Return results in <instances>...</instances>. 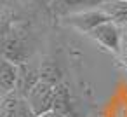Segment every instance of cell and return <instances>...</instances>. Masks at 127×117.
<instances>
[{
	"mask_svg": "<svg viewBox=\"0 0 127 117\" xmlns=\"http://www.w3.org/2000/svg\"><path fill=\"white\" fill-rule=\"evenodd\" d=\"M38 72H40V80L42 82H47L51 86H58V84L63 82V73H61L59 66L56 63H52V61L42 63Z\"/></svg>",
	"mask_w": 127,
	"mask_h": 117,
	"instance_id": "obj_10",
	"label": "cell"
},
{
	"mask_svg": "<svg viewBox=\"0 0 127 117\" xmlns=\"http://www.w3.org/2000/svg\"><path fill=\"white\" fill-rule=\"evenodd\" d=\"M106 0H52L51 5L58 14H71V9L77 7H99Z\"/></svg>",
	"mask_w": 127,
	"mask_h": 117,
	"instance_id": "obj_9",
	"label": "cell"
},
{
	"mask_svg": "<svg viewBox=\"0 0 127 117\" xmlns=\"http://www.w3.org/2000/svg\"><path fill=\"white\" fill-rule=\"evenodd\" d=\"M118 61L122 63V66L127 70V35L124 33V39H122V46H120V51H118Z\"/></svg>",
	"mask_w": 127,
	"mask_h": 117,
	"instance_id": "obj_13",
	"label": "cell"
},
{
	"mask_svg": "<svg viewBox=\"0 0 127 117\" xmlns=\"http://www.w3.org/2000/svg\"><path fill=\"white\" fill-rule=\"evenodd\" d=\"M122 28H124V33L127 35V25H125V26H122Z\"/></svg>",
	"mask_w": 127,
	"mask_h": 117,
	"instance_id": "obj_15",
	"label": "cell"
},
{
	"mask_svg": "<svg viewBox=\"0 0 127 117\" xmlns=\"http://www.w3.org/2000/svg\"><path fill=\"white\" fill-rule=\"evenodd\" d=\"M56 112H59L61 115L64 117H70L71 115V98H70V89L66 84H58L54 87V108Z\"/></svg>",
	"mask_w": 127,
	"mask_h": 117,
	"instance_id": "obj_8",
	"label": "cell"
},
{
	"mask_svg": "<svg viewBox=\"0 0 127 117\" xmlns=\"http://www.w3.org/2000/svg\"><path fill=\"white\" fill-rule=\"evenodd\" d=\"M38 117H64V115H61V114L56 112V110H51V112H45V114H42V115H38Z\"/></svg>",
	"mask_w": 127,
	"mask_h": 117,
	"instance_id": "obj_14",
	"label": "cell"
},
{
	"mask_svg": "<svg viewBox=\"0 0 127 117\" xmlns=\"http://www.w3.org/2000/svg\"><path fill=\"white\" fill-rule=\"evenodd\" d=\"M40 82V72L32 68V66H26L25 63L19 65V80H18V87L16 91L21 94V96H28L30 91Z\"/></svg>",
	"mask_w": 127,
	"mask_h": 117,
	"instance_id": "obj_6",
	"label": "cell"
},
{
	"mask_svg": "<svg viewBox=\"0 0 127 117\" xmlns=\"http://www.w3.org/2000/svg\"><path fill=\"white\" fill-rule=\"evenodd\" d=\"M113 23L125 26L127 25V0H106L99 5Z\"/></svg>",
	"mask_w": 127,
	"mask_h": 117,
	"instance_id": "obj_7",
	"label": "cell"
},
{
	"mask_svg": "<svg viewBox=\"0 0 127 117\" xmlns=\"http://www.w3.org/2000/svg\"><path fill=\"white\" fill-rule=\"evenodd\" d=\"M21 94L18 91L12 93H5L2 94V101H0V117H14L18 105H19Z\"/></svg>",
	"mask_w": 127,
	"mask_h": 117,
	"instance_id": "obj_11",
	"label": "cell"
},
{
	"mask_svg": "<svg viewBox=\"0 0 127 117\" xmlns=\"http://www.w3.org/2000/svg\"><path fill=\"white\" fill-rule=\"evenodd\" d=\"M106 21H111V19H110V16L101 7H91V9L78 11V12H71V14L66 16V23L70 26H73L78 32H84L87 35L94 28H97L99 25H103Z\"/></svg>",
	"mask_w": 127,
	"mask_h": 117,
	"instance_id": "obj_1",
	"label": "cell"
},
{
	"mask_svg": "<svg viewBox=\"0 0 127 117\" xmlns=\"http://www.w3.org/2000/svg\"><path fill=\"white\" fill-rule=\"evenodd\" d=\"M14 117H38L35 114V110L32 108V105L28 103V100L25 96H21L19 100V105H18V110H16V115Z\"/></svg>",
	"mask_w": 127,
	"mask_h": 117,
	"instance_id": "obj_12",
	"label": "cell"
},
{
	"mask_svg": "<svg viewBox=\"0 0 127 117\" xmlns=\"http://www.w3.org/2000/svg\"><path fill=\"white\" fill-rule=\"evenodd\" d=\"M54 87L56 86H51V84L40 80L26 96L28 103L32 105V108L35 110L37 115H42L54 108Z\"/></svg>",
	"mask_w": 127,
	"mask_h": 117,
	"instance_id": "obj_3",
	"label": "cell"
},
{
	"mask_svg": "<svg viewBox=\"0 0 127 117\" xmlns=\"http://www.w3.org/2000/svg\"><path fill=\"white\" fill-rule=\"evenodd\" d=\"M89 37L92 40H96L99 46H103L106 51L118 54L120 46H122V39H124V28L113 21H106L103 25H99L97 28H94Z\"/></svg>",
	"mask_w": 127,
	"mask_h": 117,
	"instance_id": "obj_2",
	"label": "cell"
},
{
	"mask_svg": "<svg viewBox=\"0 0 127 117\" xmlns=\"http://www.w3.org/2000/svg\"><path fill=\"white\" fill-rule=\"evenodd\" d=\"M18 80H19V65L2 58V63H0V89H2V94L16 91Z\"/></svg>",
	"mask_w": 127,
	"mask_h": 117,
	"instance_id": "obj_4",
	"label": "cell"
},
{
	"mask_svg": "<svg viewBox=\"0 0 127 117\" xmlns=\"http://www.w3.org/2000/svg\"><path fill=\"white\" fill-rule=\"evenodd\" d=\"M4 58L12 61V63H18V65H23L25 59H26V51L23 47V42L11 32H5L4 33Z\"/></svg>",
	"mask_w": 127,
	"mask_h": 117,
	"instance_id": "obj_5",
	"label": "cell"
}]
</instances>
